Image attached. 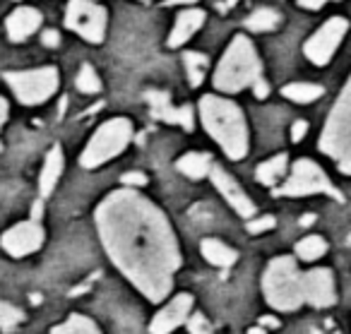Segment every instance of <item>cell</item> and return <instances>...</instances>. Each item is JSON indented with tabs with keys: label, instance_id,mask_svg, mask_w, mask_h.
I'll return each mask as SVG.
<instances>
[{
	"label": "cell",
	"instance_id": "cell-1",
	"mask_svg": "<svg viewBox=\"0 0 351 334\" xmlns=\"http://www.w3.org/2000/svg\"><path fill=\"white\" fill-rule=\"evenodd\" d=\"M97 226L118 270L149 300L164 298L181 267V250L161 209L132 190H118L97 207Z\"/></svg>",
	"mask_w": 351,
	"mask_h": 334
},
{
	"label": "cell",
	"instance_id": "cell-2",
	"mask_svg": "<svg viewBox=\"0 0 351 334\" xmlns=\"http://www.w3.org/2000/svg\"><path fill=\"white\" fill-rule=\"evenodd\" d=\"M200 118L205 130L219 142L231 159H243L248 154V128L243 111L234 102L221 97H202Z\"/></svg>",
	"mask_w": 351,
	"mask_h": 334
},
{
	"label": "cell",
	"instance_id": "cell-3",
	"mask_svg": "<svg viewBox=\"0 0 351 334\" xmlns=\"http://www.w3.org/2000/svg\"><path fill=\"white\" fill-rule=\"evenodd\" d=\"M263 63L258 58V51L245 36H234V41L226 49L224 58L219 60L215 73V87L219 92L234 94L260 80Z\"/></svg>",
	"mask_w": 351,
	"mask_h": 334
},
{
	"label": "cell",
	"instance_id": "cell-4",
	"mask_svg": "<svg viewBox=\"0 0 351 334\" xmlns=\"http://www.w3.org/2000/svg\"><path fill=\"white\" fill-rule=\"evenodd\" d=\"M301 272L296 267V260L289 255L274 257L267 265L263 276V291L265 298L272 308L277 310H296L303 305V286H301Z\"/></svg>",
	"mask_w": 351,
	"mask_h": 334
},
{
	"label": "cell",
	"instance_id": "cell-5",
	"mask_svg": "<svg viewBox=\"0 0 351 334\" xmlns=\"http://www.w3.org/2000/svg\"><path fill=\"white\" fill-rule=\"evenodd\" d=\"M320 147L325 154L339 161L341 174L351 176V82L341 94L339 104L332 108Z\"/></svg>",
	"mask_w": 351,
	"mask_h": 334
},
{
	"label": "cell",
	"instance_id": "cell-6",
	"mask_svg": "<svg viewBox=\"0 0 351 334\" xmlns=\"http://www.w3.org/2000/svg\"><path fill=\"white\" fill-rule=\"evenodd\" d=\"M132 140V123L128 118H113L106 121L94 137L89 140L87 150L80 156V164L84 169H97V166L111 161L113 156H118Z\"/></svg>",
	"mask_w": 351,
	"mask_h": 334
},
{
	"label": "cell",
	"instance_id": "cell-7",
	"mask_svg": "<svg viewBox=\"0 0 351 334\" xmlns=\"http://www.w3.org/2000/svg\"><path fill=\"white\" fill-rule=\"evenodd\" d=\"M315 193H325L330 198L341 200V193L332 185V180L327 178L325 171L311 159H298L293 164V171L287 183L274 190V195H284V198H301V195H315Z\"/></svg>",
	"mask_w": 351,
	"mask_h": 334
},
{
	"label": "cell",
	"instance_id": "cell-8",
	"mask_svg": "<svg viewBox=\"0 0 351 334\" xmlns=\"http://www.w3.org/2000/svg\"><path fill=\"white\" fill-rule=\"evenodd\" d=\"M8 84L12 87L15 97L27 106H36L51 99L58 89V70L39 68V70H22V73H5Z\"/></svg>",
	"mask_w": 351,
	"mask_h": 334
},
{
	"label": "cell",
	"instance_id": "cell-9",
	"mask_svg": "<svg viewBox=\"0 0 351 334\" xmlns=\"http://www.w3.org/2000/svg\"><path fill=\"white\" fill-rule=\"evenodd\" d=\"M65 25L82 39L101 44L106 34V10L92 0H70L65 10Z\"/></svg>",
	"mask_w": 351,
	"mask_h": 334
},
{
	"label": "cell",
	"instance_id": "cell-10",
	"mask_svg": "<svg viewBox=\"0 0 351 334\" xmlns=\"http://www.w3.org/2000/svg\"><path fill=\"white\" fill-rule=\"evenodd\" d=\"M346 32H349V22H346L344 17H332V20H327L325 25L306 41V46H303L306 58L315 65H327L332 56H335V51L339 49Z\"/></svg>",
	"mask_w": 351,
	"mask_h": 334
},
{
	"label": "cell",
	"instance_id": "cell-11",
	"mask_svg": "<svg viewBox=\"0 0 351 334\" xmlns=\"http://www.w3.org/2000/svg\"><path fill=\"white\" fill-rule=\"evenodd\" d=\"M3 250L12 257H25L44 246V228L39 222H22L3 233Z\"/></svg>",
	"mask_w": 351,
	"mask_h": 334
},
{
	"label": "cell",
	"instance_id": "cell-12",
	"mask_svg": "<svg viewBox=\"0 0 351 334\" xmlns=\"http://www.w3.org/2000/svg\"><path fill=\"white\" fill-rule=\"evenodd\" d=\"M303 303H311L313 308H330L337 300L335 296V276L330 270H311L301 276Z\"/></svg>",
	"mask_w": 351,
	"mask_h": 334
},
{
	"label": "cell",
	"instance_id": "cell-13",
	"mask_svg": "<svg viewBox=\"0 0 351 334\" xmlns=\"http://www.w3.org/2000/svg\"><path fill=\"white\" fill-rule=\"evenodd\" d=\"M193 308V296L191 294H178L173 300L164 305L159 313L154 315L149 324V332L152 334H171L176 327H181L183 322L188 320Z\"/></svg>",
	"mask_w": 351,
	"mask_h": 334
},
{
	"label": "cell",
	"instance_id": "cell-14",
	"mask_svg": "<svg viewBox=\"0 0 351 334\" xmlns=\"http://www.w3.org/2000/svg\"><path fill=\"white\" fill-rule=\"evenodd\" d=\"M210 178H212V183H215V188L219 190L221 195H224V200L231 204V207L236 209V212L241 214V217H245V219H250L255 214V204H253V200L245 195V190L241 188L239 183H236L234 178H231L229 174H226L221 166H212V171H210Z\"/></svg>",
	"mask_w": 351,
	"mask_h": 334
},
{
	"label": "cell",
	"instance_id": "cell-15",
	"mask_svg": "<svg viewBox=\"0 0 351 334\" xmlns=\"http://www.w3.org/2000/svg\"><path fill=\"white\" fill-rule=\"evenodd\" d=\"M145 99H147V104H149L152 116H154L156 121H164V123H171V126H181V128H186V130H193V126H195L193 106H181V108L171 106V99L166 92H147Z\"/></svg>",
	"mask_w": 351,
	"mask_h": 334
},
{
	"label": "cell",
	"instance_id": "cell-16",
	"mask_svg": "<svg viewBox=\"0 0 351 334\" xmlns=\"http://www.w3.org/2000/svg\"><path fill=\"white\" fill-rule=\"evenodd\" d=\"M8 36L12 41H25L41 27V12L34 8H17L10 17H8Z\"/></svg>",
	"mask_w": 351,
	"mask_h": 334
},
{
	"label": "cell",
	"instance_id": "cell-17",
	"mask_svg": "<svg viewBox=\"0 0 351 334\" xmlns=\"http://www.w3.org/2000/svg\"><path fill=\"white\" fill-rule=\"evenodd\" d=\"M205 25V12L202 10H186L178 15L176 20V27L169 36V46L171 49H178L181 44H186L193 34H195L200 27Z\"/></svg>",
	"mask_w": 351,
	"mask_h": 334
},
{
	"label": "cell",
	"instance_id": "cell-18",
	"mask_svg": "<svg viewBox=\"0 0 351 334\" xmlns=\"http://www.w3.org/2000/svg\"><path fill=\"white\" fill-rule=\"evenodd\" d=\"M60 174H63V152H60V147L56 145L53 150L46 154L44 169H41V178H39L41 198H49V195L53 193V188H56V183H58Z\"/></svg>",
	"mask_w": 351,
	"mask_h": 334
},
{
	"label": "cell",
	"instance_id": "cell-19",
	"mask_svg": "<svg viewBox=\"0 0 351 334\" xmlns=\"http://www.w3.org/2000/svg\"><path fill=\"white\" fill-rule=\"evenodd\" d=\"M202 255L215 267H231L239 260V252L226 246V243L217 241V238H205V241H202Z\"/></svg>",
	"mask_w": 351,
	"mask_h": 334
},
{
	"label": "cell",
	"instance_id": "cell-20",
	"mask_svg": "<svg viewBox=\"0 0 351 334\" xmlns=\"http://www.w3.org/2000/svg\"><path fill=\"white\" fill-rule=\"evenodd\" d=\"M176 169L181 171L183 176H188V178L200 180V178H205V176H210L212 156L210 154H200V152H191V154H186V156H181V159H178Z\"/></svg>",
	"mask_w": 351,
	"mask_h": 334
},
{
	"label": "cell",
	"instance_id": "cell-21",
	"mask_svg": "<svg viewBox=\"0 0 351 334\" xmlns=\"http://www.w3.org/2000/svg\"><path fill=\"white\" fill-rule=\"evenodd\" d=\"M282 94L296 104H311V102H315V99H320L322 94H325V89H322L320 84L293 82V84H287V87L282 89Z\"/></svg>",
	"mask_w": 351,
	"mask_h": 334
},
{
	"label": "cell",
	"instance_id": "cell-22",
	"mask_svg": "<svg viewBox=\"0 0 351 334\" xmlns=\"http://www.w3.org/2000/svg\"><path fill=\"white\" fill-rule=\"evenodd\" d=\"M284 169H287V154H277V156H272V159L263 161V164L255 169V178L263 185H274L279 176L284 174Z\"/></svg>",
	"mask_w": 351,
	"mask_h": 334
},
{
	"label": "cell",
	"instance_id": "cell-23",
	"mask_svg": "<svg viewBox=\"0 0 351 334\" xmlns=\"http://www.w3.org/2000/svg\"><path fill=\"white\" fill-rule=\"evenodd\" d=\"M51 334H101L99 327L84 315H70L63 324L51 329Z\"/></svg>",
	"mask_w": 351,
	"mask_h": 334
},
{
	"label": "cell",
	"instance_id": "cell-24",
	"mask_svg": "<svg viewBox=\"0 0 351 334\" xmlns=\"http://www.w3.org/2000/svg\"><path fill=\"white\" fill-rule=\"evenodd\" d=\"M183 63H186L188 77H191V87H200L202 80H205V70H207V58L202 53H183Z\"/></svg>",
	"mask_w": 351,
	"mask_h": 334
},
{
	"label": "cell",
	"instance_id": "cell-25",
	"mask_svg": "<svg viewBox=\"0 0 351 334\" xmlns=\"http://www.w3.org/2000/svg\"><path fill=\"white\" fill-rule=\"evenodd\" d=\"M325 250H327V243H325V238H320V236H308V238H303V241H298V246H296V255L306 262H313V260H317V257H322Z\"/></svg>",
	"mask_w": 351,
	"mask_h": 334
},
{
	"label": "cell",
	"instance_id": "cell-26",
	"mask_svg": "<svg viewBox=\"0 0 351 334\" xmlns=\"http://www.w3.org/2000/svg\"><path fill=\"white\" fill-rule=\"evenodd\" d=\"M245 25H248L250 32H269L279 25V15L274 10H269V8H263V10L253 12V15L245 20Z\"/></svg>",
	"mask_w": 351,
	"mask_h": 334
},
{
	"label": "cell",
	"instance_id": "cell-27",
	"mask_svg": "<svg viewBox=\"0 0 351 334\" xmlns=\"http://www.w3.org/2000/svg\"><path fill=\"white\" fill-rule=\"evenodd\" d=\"M77 89L84 94H97L101 89V82H99L97 73H94L92 65H82L77 75Z\"/></svg>",
	"mask_w": 351,
	"mask_h": 334
},
{
	"label": "cell",
	"instance_id": "cell-28",
	"mask_svg": "<svg viewBox=\"0 0 351 334\" xmlns=\"http://www.w3.org/2000/svg\"><path fill=\"white\" fill-rule=\"evenodd\" d=\"M17 322H22V313L15 308V305L5 303V300H0V327H15Z\"/></svg>",
	"mask_w": 351,
	"mask_h": 334
},
{
	"label": "cell",
	"instance_id": "cell-29",
	"mask_svg": "<svg viewBox=\"0 0 351 334\" xmlns=\"http://www.w3.org/2000/svg\"><path fill=\"white\" fill-rule=\"evenodd\" d=\"M188 329H191V334H212L210 322H207V318L200 313H195L193 318H188Z\"/></svg>",
	"mask_w": 351,
	"mask_h": 334
},
{
	"label": "cell",
	"instance_id": "cell-30",
	"mask_svg": "<svg viewBox=\"0 0 351 334\" xmlns=\"http://www.w3.org/2000/svg\"><path fill=\"white\" fill-rule=\"evenodd\" d=\"M274 217H260V219H250L248 222V231L250 233H265L269 228H274Z\"/></svg>",
	"mask_w": 351,
	"mask_h": 334
},
{
	"label": "cell",
	"instance_id": "cell-31",
	"mask_svg": "<svg viewBox=\"0 0 351 334\" xmlns=\"http://www.w3.org/2000/svg\"><path fill=\"white\" fill-rule=\"evenodd\" d=\"M123 185H130V188H145V185H147V176L132 171V174L123 176Z\"/></svg>",
	"mask_w": 351,
	"mask_h": 334
},
{
	"label": "cell",
	"instance_id": "cell-32",
	"mask_svg": "<svg viewBox=\"0 0 351 334\" xmlns=\"http://www.w3.org/2000/svg\"><path fill=\"white\" fill-rule=\"evenodd\" d=\"M306 132H308V123L306 121H296L291 126V140L293 142H301L303 137H306Z\"/></svg>",
	"mask_w": 351,
	"mask_h": 334
},
{
	"label": "cell",
	"instance_id": "cell-33",
	"mask_svg": "<svg viewBox=\"0 0 351 334\" xmlns=\"http://www.w3.org/2000/svg\"><path fill=\"white\" fill-rule=\"evenodd\" d=\"M41 41H44V46H49V49H56V46L60 44V36H58V32L49 29V32H44V36H41Z\"/></svg>",
	"mask_w": 351,
	"mask_h": 334
},
{
	"label": "cell",
	"instance_id": "cell-34",
	"mask_svg": "<svg viewBox=\"0 0 351 334\" xmlns=\"http://www.w3.org/2000/svg\"><path fill=\"white\" fill-rule=\"evenodd\" d=\"M253 94H255L258 99H265V97L269 94V87H267V82H265L263 77L255 80V82H253Z\"/></svg>",
	"mask_w": 351,
	"mask_h": 334
},
{
	"label": "cell",
	"instance_id": "cell-35",
	"mask_svg": "<svg viewBox=\"0 0 351 334\" xmlns=\"http://www.w3.org/2000/svg\"><path fill=\"white\" fill-rule=\"evenodd\" d=\"M41 214H44V202H41V200H36L34 207H32V222H39Z\"/></svg>",
	"mask_w": 351,
	"mask_h": 334
},
{
	"label": "cell",
	"instance_id": "cell-36",
	"mask_svg": "<svg viewBox=\"0 0 351 334\" xmlns=\"http://www.w3.org/2000/svg\"><path fill=\"white\" fill-rule=\"evenodd\" d=\"M303 8H308V10H317V8H322L327 3V0H298Z\"/></svg>",
	"mask_w": 351,
	"mask_h": 334
},
{
	"label": "cell",
	"instance_id": "cell-37",
	"mask_svg": "<svg viewBox=\"0 0 351 334\" xmlns=\"http://www.w3.org/2000/svg\"><path fill=\"white\" fill-rule=\"evenodd\" d=\"M5 121H8V102L0 97V128H3V123ZM0 150H3V145H0Z\"/></svg>",
	"mask_w": 351,
	"mask_h": 334
},
{
	"label": "cell",
	"instance_id": "cell-38",
	"mask_svg": "<svg viewBox=\"0 0 351 334\" xmlns=\"http://www.w3.org/2000/svg\"><path fill=\"white\" fill-rule=\"evenodd\" d=\"M260 324H263V327H279V320L277 318H263L260 320Z\"/></svg>",
	"mask_w": 351,
	"mask_h": 334
},
{
	"label": "cell",
	"instance_id": "cell-39",
	"mask_svg": "<svg viewBox=\"0 0 351 334\" xmlns=\"http://www.w3.org/2000/svg\"><path fill=\"white\" fill-rule=\"evenodd\" d=\"M236 3H239V0H226L224 5H221V10H229L231 5H236Z\"/></svg>",
	"mask_w": 351,
	"mask_h": 334
},
{
	"label": "cell",
	"instance_id": "cell-40",
	"mask_svg": "<svg viewBox=\"0 0 351 334\" xmlns=\"http://www.w3.org/2000/svg\"><path fill=\"white\" fill-rule=\"evenodd\" d=\"M248 334H267L263 327H253V329H248Z\"/></svg>",
	"mask_w": 351,
	"mask_h": 334
},
{
	"label": "cell",
	"instance_id": "cell-41",
	"mask_svg": "<svg viewBox=\"0 0 351 334\" xmlns=\"http://www.w3.org/2000/svg\"><path fill=\"white\" fill-rule=\"evenodd\" d=\"M173 3H195V0H173Z\"/></svg>",
	"mask_w": 351,
	"mask_h": 334
}]
</instances>
